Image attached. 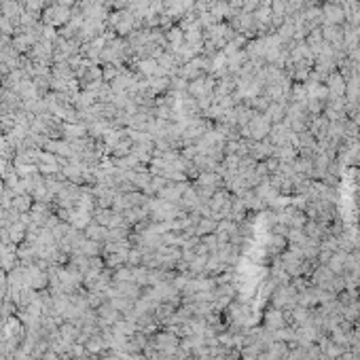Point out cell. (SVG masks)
<instances>
[{"mask_svg": "<svg viewBox=\"0 0 360 360\" xmlns=\"http://www.w3.org/2000/svg\"><path fill=\"white\" fill-rule=\"evenodd\" d=\"M40 360H62V358H60V354H57V352L49 350V352L42 354V358H40Z\"/></svg>", "mask_w": 360, "mask_h": 360, "instance_id": "cell-4", "label": "cell"}, {"mask_svg": "<svg viewBox=\"0 0 360 360\" xmlns=\"http://www.w3.org/2000/svg\"><path fill=\"white\" fill-rule=\"evenodd\" d=\"M13 210H17L19 214L23 212H30L32 208V195H28V193H21V195H15L13 197V204H11Z\"/></svg>", "mask_w": 360, "mask_h": 360, "instance_id": "cell-1", "label": "cell"}, {"mask_svg": "<svg viewBox=\"0 0 360 360\" xmlns=\"http://www.w3.org/2000/svg\"><path fill=\"white\" fill-rule=\"evenodd\" d=\"M64 134H66L68 138H79V136H83L85 132H83L81 125H79V127H77V125H68V127L64 129Z\"/></svg>", "mask_w": 360, "mask_h": 360, "instance_id": "cell-3", "label": "cell"}, {"mask_svg": "<svg viewBox=\"0 0 360 360\" xmlns=\"http://www.w3.org/2000/svg\"><path fill=\"white\" fill-rule=\"evenodd\" d=\"M214 227H216V225H214L212 221H201V225L195 229V233H197V235H204V233H208V231H214Z\"/></svg>", "mask_w": 360, "mask_h": 360, "instance_id": "cell-2", "label": "cell"}]
</instances>
